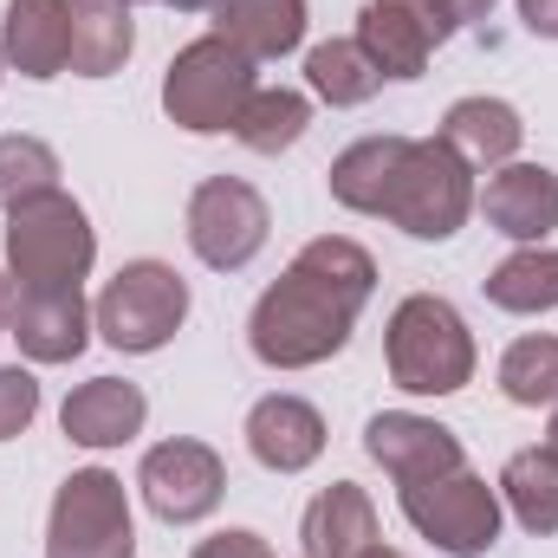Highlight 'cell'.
I'll use <instances>...</instances> for the list:
<instances>
[{
  "instance_id": "10",
  "label": "cell",
  "mask_w": 558,
  "mask_h": 558,
  "mask_svg": "<svg viewBox=\"0 0 558 558\" xmlns=\"http://www.w3.org/2000/svg\"><path fill=\"white\" fill-rule=\"evenodd\" d=\"M454 33H461L454 0H364L351 39L371 52V65L384 78H422L435 46H448Z\"/></svg>"
},
{
  "instance_id": "5",
  "label": "cell",
  "mask_w": 558,
  "mask_h": 558,
  "mask_svg": "<svg viewBox=\"0 0 558 558\" xmlns=\"http://www.w3.org/2000/svg\"><path fill=\"white\" fill-rule=\"evenodd\" d=\"M474 215V169L441 137H410V156L384 195V221L410 241H448Z\"/></svg>"
},
{
  "instance_id": "9",
  "label": "cell",
  "mask_w": 558,
  "mask_h": 558,
  "mask_svg": "<svg viewBox=\"0 0 558 558\" xmlns=\"http://www.w3.org/2000/svg\"><path fill=\"white\" fill-rule=\"evenodd\" d=\"M189 247H195V260L202 267H215V274H241L247 260H260V247H267V234H274V215H267V195L254 189V182H241V175H208V182H195V195H189Z\"/></svg>"
},
{
  "instance_id": "29",
  "label": "cell",
  "mask_w": 558,
  "mask_h": 558,
  "mask_svg": "<svg viewBox=\"0 0 558 558\" xmlns=\"http://www.w3.org/2000/svg\"><path fill=\"white\" fill-rule=\"evenodd\" d=\"M33 416H39V384H33V371L7 364V371H0V441L26 435Z\"/></svg>"
},
{
  "instance_id": "20",
  "label": "cell",
  "mask_w": 558,
  "mask_h": 558,
  "mask_svg": "<svg viewBox=\"0 0 558 558\" xmlns=\"http://www.w3.org/2000/svg\"><path fill=\"white\" fill-rule=\"evenodd\" d=\"M435 137L448 143L468 169H500V162L520 156L526 124H520V111L507 98H461V105H448V118H441Z\"/></svg>"
},
{
  "instance_id": "38",
  "label": "cell",
  "mask_w": 558,
  "mask_h": 558,
  "mask_svg": "<svg viewBox=\"0 0 558 558\" xmlns=\"http://www.w3.org/2000/svg\"><path fill=\"white\" fill-rule=\"evenodd\" d=\"M0 72H7V59H0Z\"/></svg>"
},
{
  "instance_id": "24",
  "label": "cell",
  "mask_w": 558,
  "mask_h": 558,
  "mask_svg": "<svg viewBox=\"0 0 558 558\" xmlns=\"http://www.w3.org/2000/svg\"><path fill=\"white\" fill-rule=\"evenodd\" d=\"M305 85L331 111H351V105H371L384 92V72L371 65V52L357 39H325V46L305 52Z\"/></svg>"
},
{
  "instance_id": "15",
  "label": "cell",
  "mask_w": 558,
  "mask_h": 558,
  "mask_svg": "<svg viewBox=\"0 0 558 558\" xmlns=\"http://www.w3.org/2000/svg\"><path fill=\"white\" fill-rule=\"evenodd\" d=\"M0 59L20 78H39V85L72 72V13H65V0H7Z\"/></svg>"
},
{
  "instance_id": "16",
  "label": "cell",
  "mask_w": 558,
  "mask_h": 558,
  "mask_svg": "<svg viewBox=\"0 0 558 558\" xmlns=\"http://www.w3.org/2000/svg\"><path fill=\"white\" fill-rule=\"evenodd\" d=\"M247 448H254V461L260 468H274V474H305L318 454H325V416L305 403V397H260L254 410H247Z\"/></svg>"
},
{
  "instance_id": "2",
  "label": "cell",
  "mask_w": 558,
  "mask_h": 558,
  "mask_svg": "<svg viewBox=\"0 0 558 558\" xmlns=\"http://www.w3.org/2000/svg\"><path fill=\"white\" fill-rule=\"evenodd\" d=\"M92 260H98V228L65 189L7 208V279L20 292H78L92 279Z\"/></svg>"
},
{
  "instance_id": "1",
  "label": "cell",
  "mask_w": 558,
  "mask_h": 558,
  "mask_svg": "<svg viewBox=\"0 0 558 558\" xmlns=\"http://www.w3.org/2000/svg\"><path fill=\"white\" fill-rule=\"evenodd\" d=\"M371 292H377V260L351 234H318L260 292L247 318V351L267 371H312L351 344Z\"/></svg>"
},
{
  "instance_id": "27",
  "label": "cell",
  "mask_w": 558,
  "mask_h": 558,
  "mask_svg": "<svg viewBox=\"0 0 558 558\" xmlns=\"http://www.w3.org/2000/svg\"><path fill=\"white\" fill-rule=\"evenodd\" d=\"M500 397L520 410H558V338H513L507 344Z\"/></svg>"
},
{
  "instance_id": "18",
  "label": "cell",
  "mask_w": 558,
  "mask_h": 558,
  "mask_svg": "<svg viewBox=\"0 0 558 558\" xmlns=\"http://www.w3.org/2000/svg\"><path fill=\"white\" fill-rule=\"evenodd\" d=\"M299 546H305V558H364L371 546H384V539H377V507H371V494H364L357 481H331V487L305 507Z\"/></svg>"
},
{
  "instance_id": "7",
  "label": "cell",
  "mask_w": 558,
  "mask_h": 558,
  "mask_svg": "<svg viewBox=\"0 0 558 558\" xmlns=\"http://www.w3.org/2000/svg\"><path fill=\"white\" fill-rule=\"evenodd\" d=\"M46 558H137L131 494L111 468H78L59 481L46 513Z\"/></svg>"
},
{
  "instance_id": "8",
  "label": "cell",
  "mask_w": 558,
  "mask_h": 558,
  "mask_svg": "<svg viewBox=\"0 0 558 558\" xmlns=\"http://www.w3.org/2000/svg\"><path fill=\"white\" fill-rule=\"evenodd\" d=\"M403 520L416 526L435 553L448 558H487L500 539V487H487L474 468L410 481L403 487Z\"/></svg>"
},
{
  "instance_id": "3",
  "label": "cell",
  "mask_w": 558,
  "mask_h": 558,
  "mask_svg": "<svg viewBox=\"0 0 558 558\" xmlns=\"http://www.w3.org/2000/svg\"><path fill=\"white\" fill-rule=\"evenodd\" d=\"M384 364L410 397H454L474 384V331L441 292H410L384 325Z\"/></svg>"
},
{
  "instance_id": "30",
  "label": "cell",
  "mask_w": 558,
  "mask_h": 558,
  "mask_svg": "<svg viewBox=\"0 0 558 558\" xmlns=\"http://www.w3.org/2000/svg\"><path fill=\"white\" fill-rule=\"evenodd\" d=\"M195 558H274V546L260 539V533H247V526H228V533H215V539H202Z\"/></svg>"
},
{
  "instance_id": "11",
  "label": "cell",
  "mask_w": 558,
  "mask_h": 558,
  "mask_svg": "<svg viewBox=\"0 0 558 558\" xmlns=\"http://www.w3.org/2000/svg\"><path fill=\"white\" fill-rule=\"evenodd\" d=\"M137 487H143V500H149V513H156L162 526H195V520H208V513L221 507L228 468H221V454H215L208 441L175 435V441H156V448L143 454Z\"/></svg>"
},
{
  "instance_id": "32",
  "label": "cell",
  "mask_w": 558,
  "mask_h": 558,
  "mask_svg": "<svg viewBox=\"0 0 558 558\" xmlns=\"http://www.w3.org/2000/svg\"><path fill=\"white\" fill-rule=\"evenodd\" d=\"M454 7H461V26H468V20H487V13H494V0H454Z\"/></svg>"
},
{
  "instance_id": "25",
  "label": "cell",
  "mask_w": 558,
  "mask_h": 558,
  "mask_svg": "<svg viewBox=\"0 0 558 558\" xmlns=\"http://www.w3.org/2000/svg\"><path fill=\"white\" fill-rule=\"evenodd\" d=\"M305 124H312V98H305V92L260 85V92L247 98V111H241L234 137L247 143L254 156H279V149H292V143L305 137Z\"/></svg>"
},
{
  "instance_id": "31",
  "label": "cell",
  "mask_w": 558,
  "mask_h": 558,
  "mask_svg": "<svg viewBox=\"0 0 558 558\" xmlns=\"http://www.w3.org/2000/svg\"><path fill=\"white\" fill-rule=\"evenodd\" d=\"M520 26L533 39H558V0H520Z\"/></svg>"
},
{
  "instance_id": "35",
  "label": "cell",
  "mask_w": 558,
  "mask_h": 558,
  "mask_svg": "<svg viewBox=\"0 0 558 558\" xmlns=\"http://www.w3.org/2000/svg\"><path fill=\"white\" fill-rule=\"evenodd\" d=\"M364 558H403V553H390V546H371V553H364Z\"/></svg>"
},
{
  "instance_id": "12",
  "label": "cell",
  "mask_w": 558,
  "mask_h": 558,
  "mask_svg": "<svg viewBox=\"0 0 558 558\" xmlns=\"http://www.w3.org/2000/svg\"><path fill=\"white\" fill-rule=\"evenodd\" d=\"M364 448H371V461H377L397 487L468 468L461 435H454V428H441L435 416H416V410H384V416H371V422H364Z\"/></svg>"
},
{
  "instance_id": "21",
  "label": "cell",
  "mask_w": 558,
  "mask_h": 558,
  "mask_svg": "<svg viewBox=\"0 0 558 558\" xmlns=\"http://www.w3.org/2000/svg\"><path fill=\"white\" fill-rule=\"evenodd\" d=\"M72 13V72L78 78H111L124 72L131 46H137V20L124 0H65Z\"/></svg>"
},
{
  "instance_id": "26",
  "label": "cell",
  "mask_w": 558,
  "mask_h": 558,
  "mask_svg": "<svg viewBox=\"0 0 558 558\" xmlns=\"http://www.w3.org/2000/svg\"><path fill=\"white\" fill-rule=\"evenodd\" d=\"M487 299L500 312H553L558 305V247H520L487 274Z\"/></svg>"
},
{
  "instance_id": "34",
  "label": "cell",
  "mask_w": 558,
  "mask_h": 558,
  "mask_svg": "<svg viewBox=\"0 0 558 558\" xmlns=\"http://www.w3.org/2000/svg\"><path fill=\"white\" fill-rule=\"evenodd\" d=\"M162 7H175V13H208V0H162Z\"/></svg>"
},
{
  "instance_id": "13",
  "label": "cell",
  "mask_w": 558,
  "mask_h": 558,
  "mask_svg": "<svg viewBox=\"0 0 558 558\" xmlns=\"http://www.w3.org/2000/svg\"><path fill=\"white\" fill-rule=\"evenodd\" d=\"M474 208L487 215L494 234L520 247H546V234L558 228V175L546 162H500L487 169V189L474 195Z\"/></svg>"
},
{
  "instance_id": "23",
  "label": "cell",
  "mask_w": 558,
  "mask_h": 558,
  "mask_svg": "<svg viewBox=\"0 0 558 558\" xmlns=\"http://www.w3.org/2000/svg\"><path fill=\"white\" fill-rule=\"evenodd\" d=\"M500 500L513 507V520L533 539H553L558 533V448H520L500 468Z\"/></svg>"
},
{
  "instance_id": "36",
  "label": "cell",
  "mask_w": 558,
  "mask_h": 558,
  "mask_svg": "<svg viewBox=\"0 0 558 558\" xmlns=\"http://www.w3.org/2000/svg\"><path fill=\"white\" fill-rule=\"evenodd\" d=\"M546 448H558V410H553V435H546Z\"/></svg>"
},
{
  "instance_id": "4",
  "label": "cell",
  "mask_w": 558,
  "mask_h": 558,
  "mask_svg": "<svg viewBox=\"0 0 558 558\" xmlns=\"http://www.w3.org/2000/svg\"><path fill=\"white\" fill-rule=\"evenodd\" d=\"M254 72H260V65H254L241 46H228L221 33L189 39V46L169 59V72H162V111H169V124H182L189 137H221V131H234L241 111H247V98L260 92Z\"/></svg>"
},
{
  "instance_id": "28",
  "label": "cell",
  "mask_w": 558,
  "mask_h": 558,
  "mask_svg": "<svg viewBox=\"0 0 558 558\" xmlns=\"http://www.w3.org/2000/svg\"><path fill=\"white\" fill-rule=\"evenodd\" d=\"M46 189H59V156H52V143L7 131V137H0V208H13V202H26V195H46Z\"/></svg>"
},
{
  "instance_id": "6",
  "label": "cell",
  "mask_w": 558,
  "mask_h": 558,
  "mask_svg": "<svg viewBox=\"0 0 558 558\" xmlns=\"http://www.w3.org/2000/svg\"><path fill=\"white\" fill-rule=\"evenodd\" d=\"M182 318H189V279L175 274L169 260H131V267H118V279L92 305V331L111 351H131V357L162 351L182 331Z\"/></svg>"
},
{
  "instance_id": "14",
  "label": "cell",
  "mask_w": 558,
  "mask_h": 558,
  "mask_svg": "<svg viewBox=\"0 0 558 558\" xmlns=\"http://www.w3.org/2000/svg\"><path fill=\"white\" fill-rule=\"evenodd\" d=\"M7 338H20V351L33 364H72L92 344V305H85V292H20L13 286Z\"/></svg>"
},
{
  "instance_id": "37",
  "label": "cell",
  "mask_w": 558,
  "mask_h": 558,
  "mask_svg": "<svg viewBox=\"0 0 558 558\" xmlns=\"http://www.w3.org/2000/svg\"><path fill=\"white\" fill-rule=\"evenodd\" d=\"M124 7H137V0H124Z\"/></svg>"
},
{
  "instance_id": "19",
  "label": "cell",
  "mask_w": 558,
  "mask_h": 558,
  "mask_svg": "<svg viewBox=\"0 0 558 558\" xmlns=\"http://www.w3.org/2000/svg\"><path fill=\"white\" fill-rule=\"evenodd\" d=\"M208 20L254 65L299 52V39H305V0H208Z\"/></svg>"
},
{
  "instance_id": "22",
  "label": "cell",
  "mask_w": 558,
  "mask_h": 558,
  "mask_svg": "<svg viewBox=\"0 0 558 558\" xmlns=\"http://www.w3.org/2000/svg\"><path fill=\"white\" fill-rule=\"evenodd\" d=\"M403 156H410V137H364L351 143L338 162H331V202L338 208H351V215H384V195H390V182H397V169H403Z\"/></svg>"
},
{
  "instance_id": "33",
  "label": "cell",
  "mask_w": 558,
  "mask_h": 558,
  "mask_svg": "<svg viewBox=\"0 0 558 558\" xmlns=\"http://www.w3.org/2000/svg\"><path fill=\"white\" fill-rule=\"evenodd\" d=\"M7 305H13V279H7V267H0V338H7Z\"/></svg>"
},
{
  "instance_id": "17",
  "label": "cell",
  "mask_w": 558,
  "mask_h": 558,
  "mask_svg": "<svg viewBox=\"0 0 558 558\" xmlns=\"http://www.w3.org/2000/svg\"><path fill=\"white\" fill-rule=\"evenodd\" d=\"M65 435L78 441V448H124V441H137L143 422H149V403H143L137 384H124V377H92V384H78L72 397H65Z\"/></svg>"
}]
</instances>
